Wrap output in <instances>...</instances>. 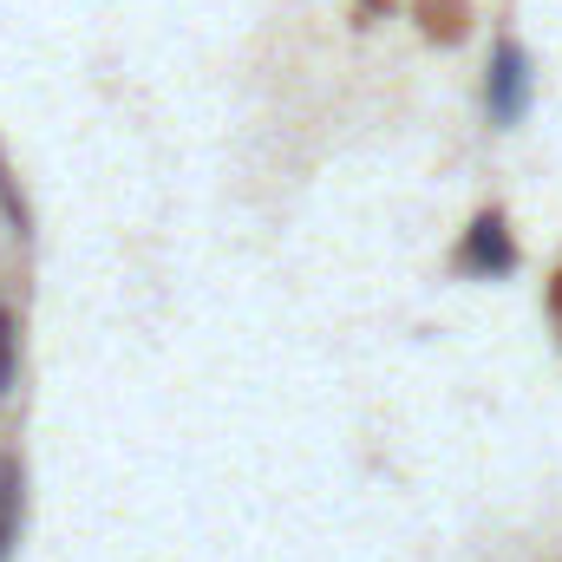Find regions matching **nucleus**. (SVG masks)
<instances>
[{
  "label": "nucleus",
  "mask_w": 562,
  "mask_h": 562,
  "mask_svg": "<svg viewBox=\"0 0 562 562\" xmlns=\"http://www.w3.org/2000/svg\"><path fill=\"white\" fill-rule=\"evenodd\" d=\"M491 112H497L504 125L524 112V53H517L510 40L497 46V72H491Z\"/></svg>",
  "instance_id": "1"
},
{
  "label": "nucleus",
  "mask_w": 562,
  "mask_h": 562,
  "mask_svg": "<svg viewBox=\"0 0 562 562\" xmlns=\"http://www.w3.org/2000/svg\"><path fill=\"white\" fill-rule=\"evenodd\" d=\"M471 262H477V269H510V243H504V223H497V216H484V223L471 229Z\"/></svg>",
  "instance_id": "2"
}]
</instances>
